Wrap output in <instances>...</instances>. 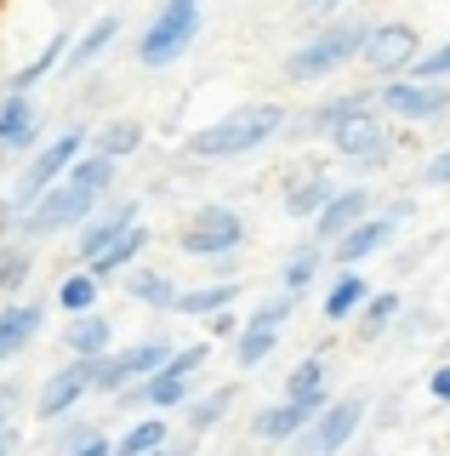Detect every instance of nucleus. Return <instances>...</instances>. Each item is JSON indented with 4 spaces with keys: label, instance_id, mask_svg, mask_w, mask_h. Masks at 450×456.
Returning <instances> with one entry per match:
<instances>
[{
    "label": "nucleus",
    "instance_id": "nucleus-40",
    "mask_svg": "<svg viewBox=\"0 0 450 456\" xmlns=\"http://www.w3.org/2000/svg\"><path fill=\"white\" fill-rule=\"evenodd\" d=\"M18 405H23V382H0V434H12Z\"/></svg>",
    "mask_w": 450,
    "mask_h": 456
},
{
    "label": "nucleus",
    "instance_id": "nucleus-35",
    "mask_svg": "<svg viewBox=\"0 0 450 456\" xmlns=\"http://www.w3.org/2000/svg\"><path fill=\"white\" fill-rule=\"evenodd\" d=\"M229 405H234V388H211V394H200V399H189V428L194 434H205V428H217L222 417H229Z\"/></svg>",
    "mask_w": 450,
    "mask_h": 456
},
{
    "label": "nucleus",
    "instance_id": "nucleus-5",
    "mask_svg": "<svg viewBox=\"0 0 450 456\" xmlns=\"http://www.w3.org/2000/svg\"><path fill=\"white\" fill-rule=\"evenodd\" d=\"M325 137H331V154H342V160H354V166H382L393 154V120L376 109V92H371V103L342 114Z\"/></svg>",
    "mask_w": 450,
    "mask_h": 456
},
{
    "label": "nucleus",
    "instance_id": "nucleus-1",
    "mask_svg": "<svg viewBox=\"0 0 450 456\" xmlns=\"http://www.w3.org/2000/svg\"><path fill=\"white\" fill-rule=\"evenodd\" d=\"M115 171H120L115 160H103V154L86 149L29 211H18V234L23 240H40V234H58V228H80L108 194H115Z\"/></svg>",
    "mask_w": 450,
    "mask_h": 456
},
{
    "label": "nucleus",
    "instance_id": "nucleus-30",
    "mask_svg": "<svg viewBox=\"0 0 450 456\" xmlns=\"http://www.w3.org/2000/svg\"><path fill=\"white\" fill-rule=\"evenodd\" d=\"M63 57H68V35H63V28H58V35H52L46 46H40V52L29 57V63L18 69V75H12V86H6V92H29V86H35V80H46L52 69L63 63Z\"/></svg>",
    "mask_w": 450,
    "mask_h": 456
},
{
    "label": "nucleus",
    "instance_id": "nucleus-14",
    "mask_svg": "<svg viewBox=\"0 0 450 456\" xmlns=\"http://www.w3.org/2000/svg\"><path fill=\"white\" fill-rule=\"evenodd\" d=\"M359 217H371V189H365V183H348V189H336L325 206H319V217H314L308 234H314V246H331V240H342Z\"/></svg>",
    "mask_w": 450,
    "mask_h": 456
},
{
    "label": "nucleus",
    "instance_id": "nucleus-36",
    "mask_svg": "<svg viewBox=\"0 0 450 456\" xmlns=\"http://www.w3.org/2000/svg\"><path fill=\"white\" fill-rule=\"evenodd\" d=\"M359 103H371V92H348V97H336V103H319V109H314V114H308V120H302V126H308V132H314V137H325V132H331V126H336V120H342V114H354Z\"/></svg>",
    "mask_w": 450,
    "mask_h": 456
},
{
    "label": "nucleus",
    "instance_id": "nucleus-10",
    "mask_svg": "<svg viewBox=\"0 0 450 456\" xmlns=\"http://www.w3.org/2000/svg\"><path fill=\"white\" fill-rule=\"evenodd\" d=\"M165 354H172V342H160V337L132 342V348H120V354H97V382L92 388H103V394L137 388L143 377H154V370L165 365Z\"/></svg>",
    "mask_w": 450,
    "mask_h": 456
},
{
    "label": "nucleus",
    "instance_id": "nucleus-20",
    "mask_svg": "<svg viewBox=\"0 0 450 456\" xmlns=\"http://www.w3.org/2000/svg\"><path fill=\"white\" fill-rule=\"evenodd\" d=\"M86 149L120 166V160H132V154L143 149V126H137V120H120V114H115V120H103V126L86 137Z\"/></svg>",
    "mask_w": 450,
    "mask_h": 456
},
{
    "label": "nucleus",
    "instance_id": "nucleus-3",
    "mask_svg": "<svg viewBox=\"0 0 450 456\" xmlns=\"http://www.w3.org/2000/svg\"><path fill=\"white\" fill-rule=\"evenodd\" d=\"M365 35H371V23H365V18L325 23L319 35H308V46H297V52L285 57V80H325V75H336V69H348L365 52Z\"/></svg>",
    "mask_w": 450,
    "mask_h": 456
},
{
    "label": "nucleus",
    "instance_id": "nucleus-24",
    "mask_svg": "<svg viewBox=\"0 0 450 456\" xmlns=\"http://www.w3.org/2000/svg\"><path fill=\"white\" fill-rule=\"evenodd\" d=\"M63 342H68V354L75 360H97V354H108V342H115V325L103 320V314H75L68 320V331H63Z\"/></svg>",
    "mask_w": 450,
    "mask_h": 456
},
{
    "label": "nucleus",
    "instance_id": "nucleus-42",
    "mask_svg": "<svg viewBox=\"0 0 450 456\" xmlns=\"http://www.w3.org/2000/svg\"><path fill=\"white\" fill-rule=\"evenodd\" d=\"M205 325H211V337H240V325H245V320H240L234 308H222V314H211Z\"/></svg>",
    "mask_w": 450,
    "mask_h": 456
},
{
    "label": "nucleus",
    "instance_id": "nucleus-43",
    "mask_svg": "<svg viewBox=\"0 0 450 456\" xmlns=\"http://www.w3.org/2000/svg\"><path fill=\"white\" fill-rule=\"evenodd\" d=\"M302 6V18H336L342 6H354V0H297Z\"/></svg>",
    "mask_w": 450,
    "mask_h": 456
},
{
    "label": "nucleus",
    "instance_id": "nucleus-22",
    "mask_svg": "<svg viewBox=\"0 0 450 456\" xmlns=\"http://www.w3.org/2000/svg\"><path fill=\"white\" fill-rule=\"evenodd\" d=\"M302 428H308V411H302V405H291V399H279V405H262L257 417H251V434L269 439V445H291Z\"/></svg>",
    "mask_w": 450,
    "mask_h": 456
},
{
    "label": "nucleus",
    "instance_id": "nucleus-2",
    "mask_svg": "<svg viewBox=\"0 0 450 456\" xmlns=\"http://www.w3.org/2000/svg\"><path fill=\"white\" fill-rule=\"evenodd\" d=\"M279 132H285V103H245L222 114V120H211L205 132H194L182 149H189V160H240V154L262 149Z\"/></svg>",
    "mask_w": 450,
    "mask_h": 456
},
{
    "label": "nucleus",
    "instance_id": "nucleus-19",
    "mask_svg": "<svg viewBox=\"0 0 450 456\" xmlns=\"http://www.w3.org/2000/svg\"><path fill=\"white\" fill-rule=\"evenodd\" d=\"M143 246H149V228H143V223H132V228H125V234L115 240V246H103V251L92 256V263H80V268H92L97 280H120L125 268H137Z\"/></svg>",
    "mask_w": 450,
    "mask_h": 456
},
{
    "label": "nucleus",
    "instance_id": "nucleus-26",
    "mask_svg": "<svg viewBox=\"0 0 450 456\" xmlns=\"http://www.w3.org/2000/svg\"><path fill=\"white\" fill-rule=\"evenodd\" d=\"M336 194V183L325 177V171H308V177H297V183H291V189H285V217H308V223H314L319 217V206H325V200Z\"/></svg>",
    "mask_w": 450,
    "mask_h": 456
},
{
    "label": "nucleus",
    "instance_id": "nucleus-6",
    "mask_svg": "<svg viewBox=\"0 0 450 456\" xmlns=\"http://www.w3.org/2000/svg\"><path fill=\"white\" fill-rule=\"evenodd\" d=\"M177 246L189 256H211V263H222V256H234L245 246V217L234 206H200L189 223L177 228Z\"/></svg>",
    "mask_w": 450,
    "mask_h": 456
},
{
    "label": "nucleus",
    "instance_id": "nucleus-15",
    "mask_svg": "<svg viewBox=\"0 0 450 456\" xmlns=\"http://www.w3.org/2000/svg\"><path fill=\"white\" fill-rule=\"evenodd\" d=\"M132 223H137V200H115V194H108L103 206H97L92 217L80 223V263H92L103 246H115V240H120Z\"/></svg>",
    "mask_w": 450,
    "mask_h": 456
},
{
    "label": "nucleus",
    "instance_id": "nucleus-27",
    "mask_svg": "<svg viewBox=\"0 0 450 456\" xmlns=\"http://www.w3.org/2000/svg\"><path fill=\"white\" fill-rule=\"evenodd\" d=\"M115 35H120V18H115V12H103V18H97V23H92L80 40H68V57H63V63H68V69H86V63H97V57L115 46Z\"/></svg>",
    "mask_w": 450,
    "mask_h": 456
},
{
    "label": "nucleus",
    "instance_id": "nucleus-13",
    "mask_svg": "<svg viewBox=\"0 0 450 456\" xmlns=\"http://www.w3.org/2000/svg\"><path fill=\"white\" fill-rule=\"evenodd\" d=\"M97 382V360H75V365H63V370H52L46 377V388H40V405H35V417H46V422H63L68 411L80 405Z\"/></svg>",
    "mask_w": 450,
    "mask_h": 456
},
{
    "label": "nucleus",
    "instance_id": "nucleus-21",
    "mask_svg": "<svg viewBox=\"0 0 450 456\" xmlns=\"http://www.w3.org/2000/svg\"><path fill=\"white\" fill-rule=\"evenodd\" d=\"M234 297H240V280L194 285V291H177V303H172V314H182V320H211V314L234 308Z\"/></svg>",
    "mask_w": 450,
    "mask_h": 456
},
{
    "label": "nucleus",
    "instance_id": "nucleus-12",
    "mask_svg": "<svg viewBox=\"0 0 450 456\" xmlns=\"http://www.w3.org/2000/svg\"><path fill=\"white\" fill-rule=\"evenodd\" d=\"M399 217H405V206H393V211H371V217H359L342 240H331L325 251H331L342 268H359L365 256H376V251H388V246H393V234H399Z\"/></svg>",
    "mask_w": 450,
    "mask_h": 456
},
{
    "label": "nucleus",
    "instance_id": "nucleus-16",
    "mask_svg": "<svg viewBox=\"0 0 450 456\" xmlns=\"http://www.w3.org/2000/svg\"><path fill=\"white\" fill-rule=\"evenodd\" d=\"M23 149H40V109L29 103V92H6L0 97V160Z\"/></svg>",
    "mask_w": 450,
    "mask_h": 456
},
{
    "label": "nucleus",
    "instance_id": "nucleus-44",
    "mask_svg": "<svg viewBox=\"0 0 450 456\" xmlns=\"http://www.w3.org/2000/svg\"><path fill=\"white\" fill-rule=\"evenodd\" d=\"M428 394L439 399V405H450V365H439V370L428 377Z\"/></svg>",
    "mask_w": 450,
    "mask_h": 456
},
{
    "label": "nucleus",
    "instance_id": "nucleus-41",
    "mask_svg": "<svg viewBox=\"0 0 450 456\" xmlns=\"http://www.w3.org/2000/svg\"><path fill=\"white\" fill-rule=\"evenodd\" d=\"M422 183H428V189H450V149H439L428 166H422Z\"/></svg>",
    "mask_w": 450,
    "mask_h": 456
},
{
    "label": "nucleus",
    "instance_id": "nucleus-47",
    "mask_svg": "<svg viewBox=\"0 0 450 456\" xmlns=\"http://www.w3.org/2000/svg\"><path fill=\"white\" fill-rule=\"evenodd\" d=\"M149 456H189V445H172V439H165L160 451H149Z\"/></svg>",
    "mask_w": 450,
    "mask_h": 456
},
{
    "label": "nucleus",
    "instance_id": "nucleus-39",
    "mask_svg": "<svg viewBox=\"0 0 450 456\" xmlns=\"http://www.w3.org/2000/svg\"><path fill=\"white\" fill-rule=\"evenodd\" d=\"M297 314V297H269V303H257V314H251V325H269V331H285V320Z\"/></svg>",
    "mask_w": 450,
    "mask_h": 456
},
{
    "label": "nucleus",
    "instance_id": "nucleus-9",
    "mask_svg": "<svg viewBox=\"0 0 450 456\" xmlns=\"http://www.w3.org/2000/svg\"><path fill=\"white\" fill-rule=\"evenodd\" d=\"M376 109L388 114V120H445L450 114V86L445 80H382L376 86Z\"/></svg>",
    "mask_w": 450,
    "mask_h": 456
},
{
    "label": "nucleus",
    "instance_id": "nucleus-7",
    "mask_svg": "<svg viewBox=\"0 0 450 456\" xmlns=\"http://www.w3.org/2000/svg\"><path fill=\"white\" fill-rule=\"evenodd\" d=\"M359 422H365V399L359 394L331 399V405L319 411V417H308V428L291 439V456H336L348 439L359 434Z\"/></svg>",
    "mask_w": 450,
    "mask_h": 456
},
{
    "label": "nucleus",
    "instance_id": "nucleus-34",
    "mask_svg": "<svg viewBox=\"0 0 450 456\" xmlns=\"http://www.w3.org/2000/svg\"><path fill=\"white\" fill-rule=\"evenodd\" d=\"M29 274H35V256H29V246H23V240H6V246H0V291H6V297H18L23 285H29Z\"/></svg>",
    "mask_w": 450,
    "mask_h": 456
},
{
    "label": "nucleus",
    "instance_id": "nucleus-28",
    "mask_svg": "<svg viewBox=\"0 0 450 456\" xmlns=\"http://www.w3.org/2000/svg\"><path fill=\"white\" fill-rule=\"evenodd\" d=\"M319 268H325V246H297V251L285 256V268H279V291L302 297L308 285L319 280Z\"/></svg>",
    "mask_w": 450,
    "mask_h": 456
},
{
    "label": "nucleus",
    "instance_id": "nucleus-38",
    "mask_svg": "<svg viewBox=\"0 0 450 456\" xmlns=\"http://www.w3.org/2000/svg\"><path fill=\"white\" fill-rule=\"evenodd\" d=\"M411 80H445L450 86V40H445V46H433V52H416Z\"/></svg>",
    "mask_w": 450,
    "mask_h": 456
},
{
    "label": "nucleus",
    "instance_id": "nucleus-31",
    "mask_svg": "<svg viewBox=\"0 0 450 456\" xmlns=\"http://www.w3.org/2000/svg\"><path fill=\"white\" fill-rule=\"evenodd\" d=\"M165 439H172V422H165V417H143V422H132L120 434L115 456H149V451H160Z\"/></svg>",
    "mask_w": 450,
    "mask_h": 456
},
{
    "label": "nucleus",
    "instance_id": "nucleus-46",
    "mask_svg": "<svg viewBox=\"0 0 450 456\" xmlns=\"http://www.w3.org/2000/svg\"><path fill=\"white\" fill-rule=\"evenodd\" d=\"M12 228H18V206H12V200H0V246H6Z\"/></svg>",
    "mask_w": 450,
    "mask_h": 456
},
{
    "label": "nucleus",
    "instance_id": "nucleus-25",
    "mask_svg": "<svg viewBox=\"0 0 450 456\" xmlns=\"http://www.w3.org/2000/svg\"><path fill=\"white\" fill-rule=\"evenodd\" d=\"M365 297H371V280H365L359 268L336 274V280H331V291H325V320H331V325H348V320H354V314L365 308Z\"/></svg>",
    "mask_w": 450,
    "mask_h": 456
},
{
    "label": "nucleus",
    "instance_id": "nucleus-33",
    "mask_svg": "<svg viewBox=\"0 0 450 456\" xmlns=\"http://www.w3.org/2000/svg\"><path fill=\"white\" fill-rule=\"evenodd\" d=\"M97 291H103V280L92 274V268H80V274H68L63 285H58V308L75 320V314H92L97 308Z\"/></svg>",
    "mask_w": 450,
    "mask_h": 456
},
{
    "label": "nucleus",
    "instance_id": "nucleus-8",
    "mask_svg": "<svg viewBox=\"0 0 450 456\" xmlns=\"http://www.w3.org/2000/svg\"><path fill=\"white\" fill-rule=\"evenodd\" d=\"M80 154H86V132H63V137H46V142H40V149H35L29 171H23V177H18V189H12V206H18V211H29L35 200L46 194L52 183H58L63 171L80 160Z\"/></svg>",
    "mask_w": 450,
    "mask_h": 456
},
{
    "label": "nucleus",
    "instance_id": "nucleus-18",
    "mask_svg": "<svg viewBox=\"0 0 450 456\" xmlns=\"http://www.w3.org/2000/svg\"><path fill=\"white\" fill-rule=\"evenodd\" d=\"M285 399L291 405H302L308 417H319V411L331 405V388H325V360L319 354H308V360L285 377Z\"/></svg>",
    "mask_w": 450,
    "mask_h": 456
},
{
    "label": "nucleus",
    "instance_id": "nucleus-4",
    "mask_svg": "<svg viewBox=\"0 0 450 456\" xmlns=\"http://www.w3.org/2000/svg\"><path fill=\"white\" fill-rule=\"evenodd\" d=\"M200 23H205V6H200V0H165V6L154 12V23L143 28V40H137V63H143V69L177 63V57L194 46Z\"/></svg>",
    "mask_w": 450,
    "mask_h": 456
},
{
    "label": "nucleus",
    "instance_id": "nucleus-32",
    "mask_svg": "<svg viewBox=\"0 0 450 456\" xmlns=\"http://www.w3.org/2000/svg\"><path fill=\"white\" fill-rule=\"evenodd\" d=\"M274 342H279V331H269V325H240V337H234V365L240 370H257L262 360L274 354Z\"/></svg>",
    "mask_w": 450,
    "mask_h": 456
},
{
    "label": "nucleus",
    "instance_id": "nucleus-23",
    "mask_svg": "<svg viewBox=\"0 0 450 456\" xmlns=\"http://www.w3.org/2000/svg\"><path fill=\"white\" fill-rule=\"evenodd\" d=\"M120 280H125V297H132V303L172 314V303H177V280L172 274H160V268H125Z\"/></svg>",
    "mask_w": 450,
    "mask_h": 456
},
{
    "label": "nucleus",
    "instance_id": "nucleus-45",
    "mask_svg": "<svg viewBox=\"0 0 450 456\" xmlns=\"http://www.w3.org/2000/svg\"><path fill=\"white\" fill-rule=\"evenodd\" d=\"M75 456H115V445H108V439H97V434H86L75 445Z\"/></svg>",
    "mask_w": 450,
    "mask_h": 456
},
{
    "label": "nucleus",
    "instance_id": "nucleus-11",
    "mask_svg": "<svg viewBox=\"0 0 450 456\" xmlns=\"http://www.w3.org/2000/svg\"><path fill=\"white\" fill-rule=\"evenodd\" d=\"M416 52H422V35L411 23H371L359 63L371 69V75H382V80H399V75H411Z\"/></svg>",
    "mask_w": 450,
    "mask_h": 456
},
{
    "label": "nucleus",
    "instance_id": "nucleus-17",
    "mask_svg": "<svg viewBox=\"0 0 450 456\" xmlns=\"http://www.w3.org/2000/svg\"><path fill=\"white\" fill-rule=\"evenodd\" d=\"M40 320H46L40 303H6V308H0V365L18 360V354L40 337Z\"/></svg>",
    "mask_w": 450,
    "mask_h": 456
},
{
    "label": "nucleus",
    "instance_id": "nucleus-37",
    "mask_svg": "<svg viewBox=\"0 0 450 456\" xmlns=\"http://www.w3.org/2000/svg\"><path fill=\"white\" fill-rule=\"evenodd\" d=\"M205 342H182V348H172L165 354V365L160 370H172V377H200V365H205Z\"/></svg>",
    "mask_w": 450,
    "mask_h": 456
},
{
    "label": "nucleus",
    "instance_id": "nucleus-29",
    "mask_svg": "<svg viewBox=\"0 0 450 456\" xmlns=\"http://www.w3.org/2000/svg\"><path fill=\"white\" fill-rule=\"evenodd\" d=\"M393 320H399V291H371V297H365V308L354 314V337L359 342H376Z\"/></svg>",
    "mask_w": 450,
    "mask_h": 456
}]
</instances>
